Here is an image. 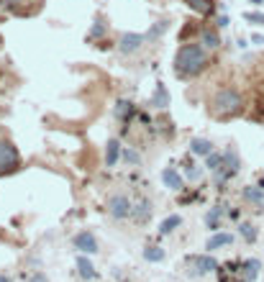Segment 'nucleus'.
<instances>
[{
	"mask_svg": "<svg viewBox=\"0 0 264 282\" xmlns=\"http://www.w3.org/2000/svg\"><path fill=\"white\" fill-rule=\"evenodd\" d=\"M77 269H80V274H82L85 279H95V277H98V272H95L93 262H90V259H87L85 254H80V256H77Z\"/></svg>",
	"mask_w": 264,
	"mask_h": 282,
	"instance_id": "obj_11",
	"label": "nucleus"
},
{
	"mask_svg": "<svg viewBox=\"0 0 264 282\" xmlns=\"http://www.w3.org/2000/svg\"><path fill=\"white\" fill-rule=\"evenodd\" d=\"M8 3H11V6H13V3H21V0H8Z\"/></svg>",
	"mask_w": 264,
	"mask_h": 282,
	"instance_id": "obj_34",
	"label": "nucleus"
},
{
	"mask_svg": "<svg viewBox=\"0 0 264 282\" xmlns=\"http://www.w3.org/2000/svg\"><path fill=\"white\" fill-rule=\"evenodd\" d=\"M21 167V154H18V149L6 141V139H0V177H6V175H13V172H18Z\"/></svg>",
	"mask_w": 264,
	"mask_h": 282,
	"instance_id": "obj_3",
	"label": "nucleus"
},
{
	"mask_svg": "<svg viewBox=\"0 0 264 282\" xmlns=\"http://www.w3.org/2000/svg\"><path fill=\"white\" fill-rule=\"evenodd\" d=\"M31 282H47V277H44V274H36V277H34Z\"/></svg>",
	"mask_w": 264,
	"mask_h": 282,
	"instance_id": "obj_31",
	"label": "nucleus"
},
{
	"mask_svg": "<svg viewBox=\"0 0 264 282\" xmlns=\"http://www.w3.org/2000/svg\"><path fill=\"white\" fill-rule=\"evenodd\" d=\"M244 21H249V24H256V26H264V13H251V11H246V13H244Z\"/></svg>",
	"mask_w": 264,
	"mask_h": 282,
	"instance_id": "obj_24",
	"label": "nucleus"
},
{
	"mask_svg": "<svg viewBox=\"0 0 264 282\" xmlns=\"http://www.w3.org/2000/svg\"><path fill=\"white\" fill-rule=\"evenodd\" d=\"M151 105L154 108H167L169 105V93H167V88L162 82L157 85V90H154V95H151Z\"/></svg>",
	"mask_w": 264,
	"mask_h": 282,
	"instance_id": "obj_15",
	"label": "nucleus"
},
{
	"mask_svg": "<svg viewBox=\"0 0 264 282\" xmlns=\"http://www.w3.org/2000/svg\"><path fill=\"white\" fill-rule=\"evenodd\" d=\"M180 223H182V218H180L177 213H174V215H169V218H164V221H162V226H159V233H162V236H167V233H172L174 228H177Z\"/></svg>",
	"mask_w": 264,
	"mask_h": 282,
	"instance_id": "obj_17",
	"label": "nucleus"
},
{
	"mask_svg": "<svg viewBox=\"0 0 264 282\" xmlns=\"http://www.w3.org/2000/svg\"><path fill=\"white\" fill-rule=\"evenodd\" d=\"M0 282H11V277H6V274H0Z\"/></svg>",
	"mask_w": 264,
	"mask_h": 282,
	"instance_id": "obj_32",
	"label": "nucleus"
},
{
	"mask_svg": "<svg viewBox=\"0 0 264 282\" xmlns=\"http://www.w3.org/2000/svg\"><path fill=\"white\" fill-rule=\"evenodd\" d=\"M218 221H221V208H213L208 215H205V226L210 231H218Z\"/></svg>",
	"mask_w": 264,
	"mask_h": 282,
	"instance_id": "obj_20",
	"label": "nucleus"
},
{
	"mask_svg": "<svg viewBox=\"0 0 264 282\" xmlns=\"http://www.w3.org/2000/svg\"><path fill=\"white\" fill-rule=\"evenodd\" d=\"M200 44H203L205 49H215L218 44H221V36H218V31H213V29H203Z\"/></svg>",
	"mask_w": 264,
	"mask_h": 282,
	"instance_id": "obj_16",
	"label": "nucleus"
},
{
	"mask_svg": "<svg viewBox=\"0 0 264 282\" xmlns=\"http://www.w3.org/2000/svg\"><path fill=\"white\" fill-rule=\"evenodd\" d=\"M131 103L128 100H118V108H116V113H118V118H126V116H131Z\"/></svg>",
	"mask_w": 264,
	"mask_h": 282,
	"instance_id": "obj_23",
	"label": "nucleus"
},
{
	"mask_svg": "<svg viewBox=\"0 0 264 282\" xmlns=\"http://www.w3.org/2000/svg\"><path fill=\"white\" fill-rule=\"evenodd\" d=\"M231 241H233V236H231V233H215V236H210V238H208L205 249H208V251H215V249H221V246H228Z\"/></svg>",
	"mask_w": 264,
	"mask_h": 282,
	"instance_id": "obj_13",
	"label": "nucleus"
},
{
	"mask_svg": "<svg viewBox=\"0 0 264 282\" xmlns=\"http://www.w3.org/2000/svg\"><path fill=\"white\" fill-rule=\"evenodd\" d=\"M144 41H146L144 34H123L121 41H118V49L123 54H134V52H139L144 47Z\"/></svg>",
	"mask_w": 264,
	"mask_h": 282,
	"instance_id": "obj_6",
	"label": "nucleus"
},
{
	"mask_svg": "<svg viewBox=\"0 0 264 282\" xmlns=\"http://www.w3.org/2000/svg\"><path fill=\"white\" fill-rule=\"evenodd\" d=\"M118 157H121V144H118V139H111L105 146V164L113 167L118 162Z\"/></svg>",
	"mask_w": 264,
	"mask_h": 282,
	"instance_id": "obj_12",
	"label": "nucleus"
},
{
	"mask_svg": "<svg viewBox=\"0 0 264 282\" xmlns=\"http://www.w3.org/2000/svg\"><path fill=\"white\" fill-rule=\"evenodd\" d=\"M190 151H192V154H197V157H208V154H213V144L208 141V139H200V136H197V139H192L190 141Z\"/></svg>",
	"mask_w": 264,
	"mask_h": 282,
	"instance_id": "obj_9",
	"label": "nucleus"
},
{
	"mask_svg": "<svg viewBox=\"0 0 264 282\" xmlns=\"http://www.w3.org/2000/svg\"><path fill=\"white\" fill-rule=\"evenodd\" d=\"M185 3H187L190 11L200 13V16H208V13H213V8H215V0H185Z\"/></svg>",
	"mask_w": 264,
	"mask_h": 282,
	"instance_id": "obj_10",
	"label": "nucleus"
},
{
	"mask_svg": "<svg viewBox=\"0 0 264 282\" xmlns=\"http://www.w3.org/2000/svg\"><path fill=\"white\" fill-rule=\"evenodd\" d=\"M164 29H167V21H159V24H157V26H154V29L149 31V36H146V39H157V36H159Z\"/></svg>",
	"mask_w": 264,
	"mask_h": 282,
	"instance_id": "obj_26",
	"label": "nucleus"
},
{
	"mask_svg": "<svg viewBox=\"0 0 264 282\" xmlns=\"http://www.w3.org/2000/svg\"><path fill=\"white\" fill-rule=\"evenodd\" d=\"M251 44L261 47V44H264V36H261V34H254V36H251Z\"/></svg>",
	"mask_w": 264,
	"mask_h": 282,
	"instance_id": "obj_29",
	"label": "nucleus"
},
{
	"mask_svg": "<svg viewBox=\"0 0 264 282\" xmlns=\"http://www.w3.org/2000/svg\"><path fill=\"white\" fill-rule=\"evenodd\" d=\"M72 244L75 249H80L82 254H95L98 251V241H95V236L90 231H80L75 238H72Z\"/></svg>",
	"mask_w": 264,
	"mask_h": 282,
	"instance_id": "obj_7",
	"label": "nucleus"
},
{
	"mask_svg": "<svg viewBox=\"0 0 264 282\" xmlns=\"http://www.w3.org/2000/svg\"><path fill=\"white\" fill-rule=\"evenodd\" d=\"M213 113L218 118H228V116H238L241 113V108H244V100H241V93L233 90V88H223V90H218L213 103Z\"/></svg>",
	"mask_w": 264,
	"mask_h": 282,
	"instance_id": "obj_2",
	"label": "nucleus"
},
{
	"mask_svg": "<svg viewBox=\"0 0 264 282\" xmlns=\"http://www.w3.org/2000/svg\"><path fill=\"white\" fill-rule=\"evenodd\" d=\"M241 236H244L246 241H256V226H251V223H244V226H241Z\"/></svg>",
	"mask_w": 264,
	"mask_h": 282,
	"instance_id": "obj_22",
	"label": "nucleus"
},
{
	"mask_svg": "<svg viewBox=\"0 0 264 282\" xmlns=\"http://www.w3.org/2000/svg\"><path fill=\"white\" fill-rule=\"evenodd\" d=\"M108 213L121 221V218H128L134 213V208H131V200L126 195H113V198H108Z\"/></svg>",
	"mask_w": 264,
	"mask_h": 282,
	"instance_id": "obj_4",
	"label": "nucleus"
},
{
	"mask_svg": "<svg viewBox=\"0 0 264 282\" xmlns=\"http://www.w3.org/2000/svg\"><path fill=\"white\" fill-rule=\"evenodd\" d=\"M187 264L195 269V274H208V272L218 269V262L210 254H192V256H187Z\"/></svg>",
	"mask_w": 264,
	"mask_h": 282,
	"instance_id": "obj_5",
	"label": "nucleus"
},
{
	"mask_svg": "<svg viewBox=\"0 0 264 282\" xmlns=\"http://www.w3.org/2000/svg\"><path fill=\"white\" fill-rule=\"evenodd\" d=\"M228 26V16H218V29H226Z\"/></svg>",
	"mask_w": 264,
	"mask_h": 282,
	"instance_id": "obj_30",
	"label": "nucleus"
},
{
	"mask_svg": "<svg viewBox=\"0 0 264 282\" xmlns=\"http://www.w3.org/2000/svg\"><path fill=\"white\" fill-rule=\"evenodd\" d=\"M123 157H126V162H128V164H139V154H136V151L126 149V151H123Z\"/></svg>",
	"mask_w": 264,
	"mask_h": 282,
	"instance_id": "obj_27",
	"label": "nucleus"
},
{
	"mask_svg": "<svg viewBox=\"0 0 264 282\" xmlns=\"http://www.w3.org/2000/svg\"><path fill=\"white\" fill-rule=\"evenodd\" d=\"M259 267H261V264H259V259H251V262H246V272H244V274H246V279H256Z\"/></svg>",
	"mask_w": 264,
	"mask_h": 282,
	"instance_id": "obj_21",
	"label": "nucleus"
},
{
	"mask_svg": "<svg viewBox=\"0 0 264 282\" xmlns=\"http://www.w3.org/2000/svg\"><path fill=\"white\" fill-rule=\"evenodd\" d=\"M205 167L210 172H221L226 167V154H221V151H213V154L205 157Z\"/></svg>",
	"mask_w": 264,
	"mask_h": 282,
	"instance_id": "obj_14",
	"label": "nucleus"
},
{
	"mask_svg": "<svg viewBox=\"0 0 264 282\" xmlns=\"http://www.w3.org/2000/svg\"><path fill=\"white\" fill-rule=\"evenodd\" d=\"M162 182L169 187V190H182V177H180V172L174 169V167H167L162 172Z\"/></svg>",
	"mask_w": 264,
	"mask_h": 282,
	"instance_id": "obj_8",
	"label": "nucleus"
},
{
	"mask_svg": "<svg viewBox=\"0 0 264 282\" xmlns=\"http://www.w3.org/2000/svg\"><path fill=\"white\" fill-rule=\"evenodd\" d=\"M103 31H105V26H103V24H95V26H93V31H90V36H100Z\"/></svg>",
	"mask_w": 264,
	"mask_h": 282,
	"instance_id": "obj_28",
	"label": "nucleus"
},
{
	"mask_svg": "<svg viewBox=\"0 0 264 282\" xmlns=\"http://www.w3.org/2000/svg\"><path fill=\"white\" fill-rule=\"evenodd\" d=\"M249 3H254V6H261V3H264V0H249Z\"/></svg>",
	"mask_w": 264,
	"mask_h": 282,
	"instance_id": "obj_33",
	"label": "nucleus"
},
{
	"mask_svg": "<svg viewBox=\"0 0 264 282\" xmlns=\"http://www.w3.org/2000/svg\"><path fill=\"white\" fill-rule=\"evenodd\" d=\"M0 44H3V41H0Z\"/></svg>",
	"mask_w": 264,
	"mask_h": 282,
	"instance_id": "obj_35",
	"label": "nucleus"
},
{
	"mask_svg": "<svg viewBox=\"0 0 264 282\" xmlns=\"http://www.w3.org/2000/svg\"><path fill=\"white\" fill-rule=\"evenodd\" d=\"M149 208H151L149 203H141V205H139V210H134V213H131V215H134V218H139V221H144V218H146V215L151 213Z\"/></svg>",
	"mask_w": 264,
	"mask_h": 282,
	"instance_id": "obj_25",
	"label": "nucleus"
},
{
	"mask_svg": "<svg viewBox=\"0 0 264 282\" xmlns=\"http://www.w3.org/2000/svg\"><path fill=\"white\" fill-rule=\"evenodd\" d=\"M264 187H246L244 190V198L246 200H251V203H256V205H261V200H264V192H261Z\"/></svg>",
	"mask_w": 264,
	"mask_h": 282,
	"instance_id": "obj_19",
	"label": "nucleus"
},
{
	"mask_svg": "<svg viewBox=\"0 0 264 282\" xmlns=\"http://www.w3.org/2000/svg\"><path fill=\"white\" fill-rule=\"evenodd\" d=\"M144 259H146V262H162V259H164V249L162 246H149V249H144Z\"/></svg>",
	"mask_w": 264,
	"mask_h": 282,
	"instance_id": "obj_18",
	"label": "nucleus"
},
{
	"mask_svg": "<svg viewBox=\"0 0 264 282\" xmlns=\"http://www.w3.org/2000/svg\"><path fill=\"white\" fill-rule=\"evenodd\" d=\"M210 64V57L200 44H182L180 52L174 54V72L180 77H195Z\"/></svg>",
	"mask_w": 264,
	"mask_h": 282,
	"instance_id": "obj_1",
	"label": "nucleus"
}]
</instances>
